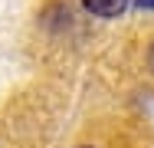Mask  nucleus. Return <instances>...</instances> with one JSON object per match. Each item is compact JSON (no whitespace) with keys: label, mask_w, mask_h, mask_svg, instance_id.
Masks as SVG:
<instances>
[{"label":"nucleus","mask_w":154,"mask_h":148,"mask_svg":"<svg viewBox=\"0 0 154 148\" xmlns=\"http://www.w3.org/2000/svg\"><path fill=\"white\" fill-rule=\"evenodd\" d=\"M82 7L95 13V17H105V20H112V17H118L128 10V0H82Z\"/></svg>","instance_id":"nucleus-1"},{"label":"nucleus","mask_w":154,"mask_h":148,"mask_svg":"<svg viewBox=\"0 0 154 148\" xmlns=\"http://www.w3.org/2000/svg\"><path fill=\"white\" fill-rule=\"evenodd\" d=\"M138 10H154V0H134Z\"/></svg>","instance_id":"nucleus-2"},{"label":"nucleus","mask_w":154,"mask_h":148,"mask_svg":"<svg viewBox=\"0 0 154 148\" xmlns=\"http://www.w3.org/2000/svg\"><path fill=\"white\" fill-rule=\"evenodd\" d=\"M151 66H154V50H151Z\"/></svg>","instance_id":"nucleus-3"}]
</instances>
